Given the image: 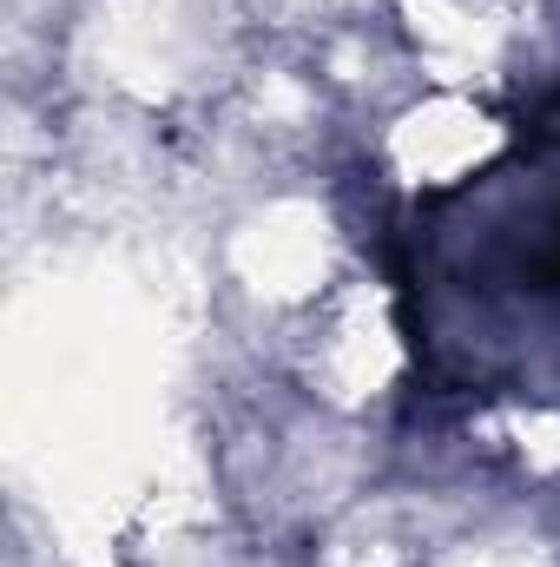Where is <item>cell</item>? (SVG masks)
<instances>
[{"mask_svg": "<svg viewBox=\"0 0 560 567\" xmlns=\"http://www.w3.org/2000/svg\"><path fill=\"white\" fill-rule=\"evenodd\" d=\"M403 290L442 390L560 410V126L416 198Z\"/></svg>", "mask_w": 560, "mask_h": 567, "instance_id": "6da1fadb", "label": "cell"}]
</instances>
